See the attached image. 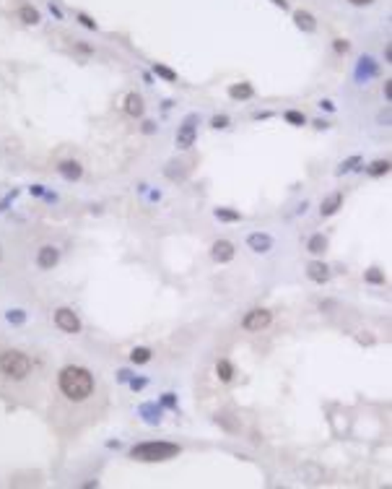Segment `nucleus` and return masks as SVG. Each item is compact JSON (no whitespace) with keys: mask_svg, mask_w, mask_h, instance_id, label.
<instances>
[{"mask_svg":"<svg viewBox=\"0 0 392 489\" xmlns=\"http://www.w3.org/2000/svg\"><path fill=\"white\" fill-rule=\"evenodd\" d=\"M384 97L392 99V81H387V86H384Z\"/></svg>","mask_w":392,"mask_h":489,"instance_id":"nucleus-28","label":"nucleus"},{"mask_svg":"<svg viewBox=\"0 0 392 489\" xmlns=\"http://www.w3.org/2000/svg\"><path fill=\"white\" fill-rule=\"evenodd\" d=\"M57 388L60 393L68 398V401H86L91 393H94V375L86 370V367H65L57 375Z\"/></svg>","mask_w":392,"mask_h":489,"instance_id":"nucleus-1","label":"nucleus"},{"mask_svg":"<svg viewBox=\"0 0 392 489\" xmlns=\"http://www.w3.org/2000/svg\"><path fill=\"white\" fill-rule=\"evenodd\" d=\"M156 73H159L161 78H167V81H177V73L169 70V68H164V65H156Z\"/></svg>","mask_w":392,"mask_h":489,"instance_id":"nucleus-22","label":"nucleus"},{"mask_svg":"<svg viewBox=\"0 0 392 489\" xmlns=\"http://www.w3.org/2000/svg\"><path fill=\"white\" fill-rule=\"evenodd\" d=\"M0 375L8 380H24L31 375V359L18 349H3L0 351Z\"/></svg>","mask_w":392,"mask_h":489,"instance_id":"nucleus-2","label":"nucleus"},{"mask_svg":"<svg viewBox=\"0 0 392 489\" xmlns=\"http://www.w3.org/2000/svg\"><path fill=\"white\" fill-rule=\"evenodd\" d=\"M211 255H213V260H216V263H229V260L234 258V244H231V242H226V239H218V242L213 244Z\"/></svg>","mask_w":392,"mask_h":489,"instance_id":"nucleus-7","label":"nucleus"},{"mask_svg":"<svg viewBox=\"0 0 392 489\" xmlns=\"http://www.w3.org/2000/svg\"><path fill=\"white\" fill-rule=\"evenodd\" d=\"M55 325H57L63 333H81V320H78L75 312L68 310V307H60V310L55 312Z\"/></svg>","mask_w":392,"mask_h":489,"instance_id":"nucleus-4","label":"nucleus"},{"mask_svg":"<svg viewBox=\"0 0 392 489\" xmlns=\"http://www.w3.org/2000/svg\"><path fill=\"white\" fill-rule=\"evenodd\" d=\"M229 125V117H213V128H226Z\"/></svg>","mask_w":392,"mask_h":489,"instance_id":"nucleus-27","label":"nucleus"},{"mask_svg":"<svg viewBox=\"0 0 392 489\" xmlns=\"http://www.w3.org/2000/svg\"><path fill=\"white\" fill-rule=\"evenodd\" d=\"M57 260H60V253H57V248H52V244H45V248H39V253H36V266L39 268H55L57 266Z\"/></svg>","mask_w":392,"mask_h":489,"instance_id":"nucleus-6","label":"nucleus"},{"mask_svg":"<svg viewBox=\"0 0 392 489\" xmlns=\"http://www.w3.org/2000/svg\"><path fill=\"white\" fill-rule=\"evenodd\" d=\"M270 320H273V315L267 310H252V312L244 315L242 325H244V331H262V328L270 325Z\"/></svg>","mask_w":392,"mask_h":489,"instance_id":"nucleus-5","label":"nucleus"},{"mask_svg":"<svg viewBox=\"0 0 392 489\" xmlns=\"http://www.w3.org/2000/svg\"><path fill=\"white\" fill-rule=\"evenodd\" d=\"M18 18H21L24 24H39V11H36V8H31V6H21Z\"/></svg>","mask_w":392,"mask_h":489,"instance_id":"nucleus-16","label":"nucleus"},{"mask_svg":"<svg viewBox=\"0 0 392 489\" xmlns=\"http://www.w3.org/2000/svg\"><path fill=\"white\" fill-rule=\"evenodd\" d=\"M294 21H296L301 29H306V31H315V29H317V24H315V16H312V13H306V11H296V13H294Z\"/></svg>","mask_w":392,"mask_h":489,"instance_id":"nucleus-14","label":"nucleus"},{"mask_svg":"<svg viewBox=\"0 0 392 489\" xmlns=\"http://www.w3.org/2000/svg\"><path fill=\"white\" fill-rule=\"evenodd\" d=\"M177 453H179V445H172V442H143L130 450L135 461H167V458H174Z\"/></svg>","mask_w":392,"mask_h":489,"instance_id":"nucleus-3","label":"nucleus"},{"mask_svg":"<svg viewBox=\"0 0 392 489\" xmlns=\"http://www.w3.org/2000/svg\"><path fill=\"white\" fill-rule=\"evenodd\" d=\"M325 248H327V239H325L322 234H315V237L309 239V253L320 255V253H325Z\"/></svg>","mask_w":392,"mask_h":489,"instance_id":"nucleus-18","label":"nucleus"},{"mask_svg":"<svg viewBox=\"0 0 392 489\" xmlns=\"http://www.w3.org/2000/svg\"><path fill=\"white\" fill-rule=\"evenodd\" d=\"M229 94H231L234 99H250V97L255 94V89H252L250 84H242V86H231Z\"/></svg>","mask_w":392,"mask_h":489,"instance_id":"nucleus-17","label":"nucleus"},{"mask_svg":"<svg viewBox=\"0 0 392 489\" xmlns=\"http://www.w3.org/2000/svg\"><path fill=\"white\" fill-rule=\"evenodd\" d=\"M335 52H348V42H345V39H335Z\"/></svg>","mask_w":392,"mask_h":489,"instance_id":"nucleus-26","label":"nucleus"},{"mask_svg":"<svg viewBox=\"0 0 392 489\" xmlns=\"http://www.w3.org/2000/svg\"><path fill=\"white\" fill-rule=\"evenodd\" d=\"M306 271H309V278H312V281H317V284L327 281V276H330L325 263H309V268H306Z\"/></svg>","mask_w":392,"mask_h":489,"instance_id":"nucleus-12","label":"nucleus"},{"mask_svg":"<svg viewBox=\"0 0 392 489\" xmlns=\"http://www.w3.org/2000/svg\"><path fill=\"white\" fill-rule=\"evenodd\" d=\"M130 359H133L135 364H143V362H148V359H151V351H148V349H133Z\"/></svg>","mask_w":392,"mask_h":489,"instance_id":"nucleus-20","label":"nucleus"},{"mask_svg":"<svg viewBox=\"0 0 392 489\" xmlns=\"http://www.w3.org/2000/svg\"><path fill=\"white\" fill-rule=\"evenodd\" d=\"M216 216H218L221 221H239V214H237V211H226V209H218Z\"/></svg>","mask_w":392,"mask_h":489,"instance_id":"nucleus-21","label":"nucleus"},{"mask_svg":"<svg viewBox=\"0 0 392 489\" xmlns=\"http://www.w3.org/2000/svg\"><path fill=\"white\" fill-rule=\"evenodd\" d=\"M340 203H343V195H340V193H333L327 200H322V216H333V214L340 209Z\"/></svg>","mask_w":392,"mask_h":489,"instance_id":"nucleus-11","label":"nucleus"},{"mask_svg":"<svg viewBox=\"0 0 392 489\" xmlns=\"http://www.w3.org/2000/svg\"><path fill=\"white\" fill-rule=\"evenodd\" d=\"M350 3H354V6H369L372 0H350Z\"/></svg>","mask_w":392,"mask_h":489,"instance_id":"nucleus-29","label":"nucleus"},{"mask_svg":"<svg viewBox=\"0 0 392 489\" xmlns=\"http://www.w3.org/2000/svg\"><path fill=\"white\" fill-rule=\"evenodd\" d=\"M286 120L291 125H304V115H299V112H286Z\"/></svg>","mask_w":392,"mask_h":489,"instance_id":"nucleus-24","label":"nucleus"},{"mask_svg":"<svg viewBox=\"0 0 392 489\" xmlns=\"http://www.w3.org/2000/svg\"><path fill=\"white\" fill-rule=\"evenodd\" d=\"M384 172H389V161H374V164L369 167V175H374V177H379V175H384Z\"/></svg>","mask_w":392,"mask_h":489,"instance_id":"nucleus-19","label":"nucleus"},{"mask_svg":"<svg viewBox=\"0 0 392 489\" xmlns=\"http://www.w3.org/2000/svg\"><path fill=\"white\" fill-rule=\"evenodd\" d=\"M195 143V125L192 122H184V125L179 128V133H177V146L179 148H190Z\"/></svg>","mask_w":392,"mask_h":489,"instance_id":"nucleus-8","label":"nucleus"},{"mask_svg":"<svg viewBox=\"0 0 392 489\" xmlns=\"http://www.w3.org/2000/svg\"><path fill=\"white\" fill-rule=\"evenodd\" d=\"M216 372H218V380L229 383V380L234 378V367H231V362H229V359H221V362L216 364Z\"/></svg>","mask_w":392,"mask_h":489,"instance_id":"nucleus-15","label":"nucleus"},{"mask_svg":"<svg viewBox=\"0 0 392 489\" xmlns=\"http://www.w3.org/2000/svg\"><path fill=\"white\" fill-rule=\"evenodd\" d=\"M247 244L255 250V253H265V250H270V244H273V239L267 237V234H250V239H247Z\"/></svg>","mask_w":392,"mask_h":489,"instance_id":"nucleus-9","label":"nucleus"},{"mask_svg":"<svg viewBox=\"0 0 392 489\" xmlns=\"http://www.w3.org/2000/svg\"><path fill=\"white\" fill-rule=\"evenodd\" d=\"M57 170H60V175L68 177V180H78V177L84 175V170H81V164H78V161H63Z\"/></svg>","mask_w":392,"mask_h":489,"instance_id":"nucleus-10","label":"nucleus"},{"mask_svg":"<svg viewBox=\"0 0 392 489\" xmlns=\"http://www.w3.org/2000/svg\"><path fill=\"white\" fill-rule=\"evenodd\" d=\"M366 281H369V284H382V281H384V276H382L377 268H372V271H366Z\"/></svg>","mask_w":392,"mask_h":489,"instance_id":"nucleus-23","label":"nucleus"},{"mask_svg":"<svg viewBox=\"0 0 392 489\" xmlns=\"http://www.w3.org/2000/svg\"><path fill=\"white\" fill-rule=\"evenodd\" d=\"M78 21H81V24H84L86 29H96V24H94V21H91L89 16H84V13H78Z\"/></svg>","mask_w":392,"mask_h":489,"instance_id":"nucleus-25","label":"nucleus"},{"mask_svg":"<svg viewBox=\"0 0 392 489\" xmlns=\"http://www.w3.org/2000/svg\"><path fill=\"white\" fill-rule=\"evenodd\" d=\"M125 112L133 115V117L143 115V99H140L138 94H128V99H125Z\"/></svg>","mask_w":392,"mask_h":489,"instance_id":"nucleus-13","label":"nucleus"}]
</instances>
